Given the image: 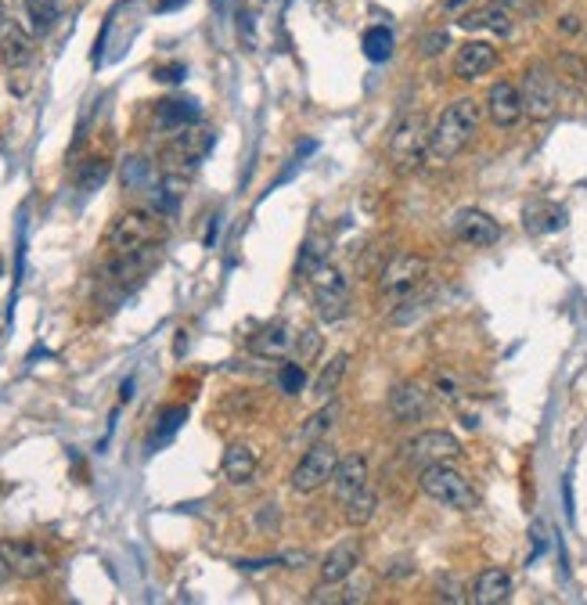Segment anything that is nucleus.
Listing matches in <instances>:
<instances>
[{"label":"nucleus","mask_w":587,"mask_h":605,"mask_svg":"<svg viewBox=\"0 0 587 605\" xmlns=\"http://www.w3.org/2000/svg\"><path fill=\"white\" fill-rule=\"evenodd\" d=\"M184 72H188V69H184L181 62H177V65H159V69H156V80H163V83H181Z\"/></svg>","instance_id":"obj_40"},{"label":"nucleus","mask_w":587,"mask_h":605,"mask_svg":"<svg viewBox=\"0 0 587 605\" xmlns=\"http://www.w3.org/2000/svg\"><path fill=\"white\" fill-rule=\"evenodd\" d=\"M346 364H350V357L346 354H336L325 368H321V375H318V382H314V400H332L336 396V389H339V382H343V375H346Z\"/></svg>","instance_id":"obj_28"},{"label":"nucleus","mask_w":587,"mask_h":605,"mask_svg":"<svg viewBox=\"0 0 587 605\" xmlns=\"http://www.w3.org/2000/svg\"><path fill=\"white\" fill-rule=\"evenodd\" d=\"M451 231H455L458 242H465V245H472V249H487V245H494V242L501 238V224H498L490 213L476 209V206L458 209L455 220H451Z\"/></svg>","instance_id":"obj_12"},{"label":"nucleus","mask_w":587,"mask_h":605,"mask_svg":"<svg viewBox=\"0 0 587 605\" xmlns=\"http://www.w3.org/2000/svg\"><path fill=\"white\" fill-rule=\"evenodd\" d=\"M328 263V238L325 234H311L300 249V260H296V277L300 281H311L321 267Z\"/></svg>","instance_id":"obj_27"},{"label":"nucleus","mask_w":587,"mask_h":605,"mask_svg":"<svg viewBox=\"0 0 587 605\" xmlns=\"http://www.w3.org/2000/svg\"><path fill=\"white\" fill-rule=\"evenodd\" d=\"M451 47V33L447 30H432L425 37H418V55L421 58H436V55H444Z\"/></svg>","instance_id":"obj_38"},{"label":"nucleus","mask_w":587,"mask_h":605,"mask_svg":"<svg viewBox=\"0 0 587 605\" xmlns=\"http://www.w3.org/2000/svg\"><path fill=\"white\" fill-rule=\"evenodd\" d=\"M256 465H259V458H256V450H252L249 443H231V447L224 450V462H220L224 480H227V483H234V487L252 483Z\"/></svg>","instance_id":"obj_22"},{"label":"nucleus","mask_w":587,"mask_h":605,"mask_svg":"<svg viewBox=\"0 0 587 605\" xmlns=\"http://www.w3.org/2000/svg\"><path fill=\"white\" fill-rule=\"evenodd\" d=\"M321 332L318 328H307V332H300L296 336V346H292V354H296V361L300 364H314L318 357H321Z\"/></svg>","instance_id":"obj_35"},{"label":"nucleus","mask_w":587,"mask_h":605,"mask_svg":"<svg viewBox=\"0 0 587 605\" xmlns=\"http://www.w3.org/2000/svg\"><path fill=\"white\" fill-rule=\"evenodd\" d=\"M339 458H343V454H339L328 439L311 443V447L303 450L300 465L292 469V480H288L292 490H296V494H314V490H321L325 483H332V473H336Z\"/></svg>","instance_id":"obj_7"},{"label":"nucleus","mask_w":587,"mask_h":605,"mask_svg":"<svg viewBox=\"0 0 587 605\" xmlns=\"http://www.w3.org/2000/svg\"><path fill=\"white\" fill-rule=\"evenodd\" d=\"M8 22V12H4V0H0V26H4Z\"/></svg>","instance_id":"obj_47"},{"label":"nucleus","mask_w":587,"mask_h":605,"mask_svg":"<svg viewBox=\"0 0 587 605\" xmlns=\"http://www.w3.org/2000/svg\"><path fill=\"white\" fill-rule=\"evenodd\" d=\"M555 72H558V80H569V83H587V62H583V58H576V55H558Z\"/></svg>","instance_id":"obj_37"},{"label":"nucleus","mask_w":587,"mask_h":605,"mask_svg":"<svg viewBox=\"0 0 587 605\" xmlns=\"http://www.w3.org/2000/svg\"><path fill=\"white\" fill-rule=\"evenodd\" d=\"M0 548H4V555L12 562V573L19 580H40L55 566L51 551L40 541H30V537H22V541H0Z\"/></svg>","instance_id":"obj_11"},{"label":"nucleus","mask_w":587,"mask_h":605,"mask_svg":"<svg viewBox=\"0 0 587 605\" xmlns=\"http://www.w3.org/2000/svg\"><path fill=\"white\" fill-rule=\"evenodd\" d=\"M490 69H498V47L490 40H465L455 55V76L458 80H480Z\"/></svg>","instance_id":"obj_17"},{"label":"nucleus","mask_w":587,"mask_h":605,"mask_svg":"<svg viewBox=\"0 0 587 605\" xmlns=\"http://www.w3.org/2000/svg\"><path fill=\"white\" fill-rule=\"evenodd\" d=\"M181 199H184V177L181 174H166L156 184V209L166 217V213H174L181 206Z\"/></svg>","instance_id":"obj_31"},{"label":"nucleus","mask_w":587,"mask_h":605,"mask_svg":"<svg viewBox=\"0 0 587 605\" xmlns=\"http://www.w3.org/2000/svg\"><path fill=\"white\" fill-rule=\"evenodd\" d=\"M436 386H439V396H462V386H458V379H451V375H436Z\"/></svg>","instance_id":"obj_41"},{"label":"nucleus","mask_w":587,"mask_h":605,"mask_svg":"<svg viewBox=\"0 0 587 605\" xmlns=\"http://www.w3.org/2000/svg\"><path fill=\"white\" fill-rule=\"evenodd\" d=\"M311 288H314V307H318V318L325 325H336L350 314V281L339 267L325 263L314 277H311Z\"/></svg>","instance_id":"obj_8"},{"label":"nucleus","mask_w":587,"mask_h":605,"mask_svg":"<svg viewBox=\"0 0 587 605\" xmlns=\"http://www.w3.org/2000/svg\"><path fill=\"white\" fill-rule=\"evenodd\" d=\"M199 101H191V98H170V101H159V108H156V126L159 130H166V133H177V130H184V126H195L199 123Z\"/></svg>","instance_id":"obj_23"},{"label":"nucleus","mask_w":587,"mask_h":605,"mask_svg":"<svg viewBox=\"0 0 587 605\" xmlns=\"http://www.w3.org/2000/svg\"><path fill=\"white\" fill-rule=\"evenodd\" d=\"M357 566H361V541H343L321 558V584L339 587L343 580L353 576Z\"/></svg>","instance_id":"obj_19"},{"label":"nucleus","mask_w":587,"mask_h":605,"mask_svg":"<svg viewBox=\"0 0 587 605\" xmlns=\"http://www.w3.org/2000/svg\"><path fill=\"white\" fill-rule=\"evenodd\" d=\"M480 123H483V108H480L476 98H458V101H451L444 112H439V119L432 123V159H436V163L458 159L462 151L476 141Z\"/></svg>","instance_id":"obj_1"},{"label":"nucleus","mask_w":587,"mask_h":605,"mask_svg":"<svg viewBox=\"0 0 587 605\" xmlns=\"http://www.w3.org/2000/svg\"><path fill=\"white\" fill-rule=\"evenodd\" d=\"M458 454H462V439L447 429H425V432H418L414 439L404 443V458L418 469L436 465V462H455Z\"/></svg>","instance_id":"obj_10"},{"label":"nucleus","mask_w":587,"mask_h":605,"mask_svg":"<svg viewBox=\"0 0 587 605\" xmlns=\"http://www.w3.org/2000/svg\"><path fill=\"white\" fill-rule=\"evenodd\" d=\"M523 220H526L530 234H555V231L566 227L569 213L562 206H555V202H530L526 213H523Z\"/></svg>","instance_id":"obj_25"},{"label":"nucleus","mask_w":587,"mask_h":605,"mask_svg":"<svg viewBox=\"0 0 587 605\" xmlns=\"http://www.w3.org/2000/svg\"><path fill=\"white\" fill-rule=\"evenodd\" d=\"M523 108L533 123H544L558 112V98H562V80L558 72L548 65V62H533L526 72H523Z\"/></svg>","instance_id":"obj_6"},{"label":"nucleus","mask_w":587,"mask_h":605,"mask_svg":"<svg viewBox=\"0 0 587 605\" xmlns=\"http://www.w3.org/2000/svg\"><path fill=\"white\" fill-rule=\"evenodd\" d=\"M429 277V260L418 252H396L386 260L379 270V302L382 307H400L404 299H411Z\"/></svg>","instance_id":"obj_4"},{"label":"nucleus","mask_w":587,"mask_h":605,"mask_svg":"<svg viewBox=\"0 0 587 605\" xmlns=\"http://www.w3.org/2000/svg\"><path fill=\"white\" fill-rule=\"evenodd\" d=\"M432 156V126L421 112H411L404 115L393 133H389V144H386V159H389V170L407 177L414 170H421V163Z\"/></svg>","instance_id":"obj_2"},{"label":"nucleus","mask_w":587,"mask_h":605,"mask_svg":"<svg viewBox=\"0 0 587 605\" xmlns=\"http://www.w3.org/2000/svg\"><path fill=\"white\" fill-rule=\"evenodd\" d=\"M33 51H37V44H33V33H30V30H22V26L12 22V19L0 26V62H4L8 69L30 65V62H33Z\"/></svg>","instance_id":"obj_18"},{"label":"nucleus","mask_w":587,"mask_h":605,"mask_svg":"<svg viewBox=\"0 0 587 605\" xmlns=\"http://www.w3.org/2000/svg\"><path fill=\"white\" fill-rule=\"evenodd\" d=\"M389 414H393V422H400V425H411V422H421L429 411H432V393L421 386V382H396L393 389H389Z\"/></svg>","instance_id":"obj_13"},{"label":"nucleus","mask_w":587,"mask_h":605,"mask_svg":"<svg viewBox=\"0 0 587 605\" xmlns=\"http://www.w3.org/2000/svg\"><path fill=\"white\" fill-rule=\"evenodd\" d=\"M26 15L33 33H47L62 15V0H26Z\"/></svg>","instance_id":"obj_30"},{"label":"nucleus","mask_w":587,"mask_h":605,"mask_svg":"<svg viewBox=\"0 0 587 605\" xmlns=\"http://www.w3.org/2000/svg\"><path fill=\"white\" fill-rule=\"evenodd\" d=\"M375 512H379V494H375L371 487H364V490H357L353 498L343 501V519H346V526H353V530H364V526L375 519Z\"/></svg>","instance_id":"obj_26"},{"label":"nucleus","mask_w":587,"mask_h":605,"mask_svg":"<svg viewBox=\"0 0 587 605\" xmlns=\"http://www.w3.org/2000/svg\"><path fill=\"white\" fill-rule=\"evenodd\" d=\"M184 418H188V407L184 404H174V407H166V411H159V418H156V432H152V443H159V439H170L181 425H184Z\"/></svg>","instance_id":"obj_34"},{"label":"nucleus","mask_w":587,"mask_h":605,"mask_svg":"<svg viewBox=\"0 0 587 605\" xmlns=\"http://www.w3.org/2000/svg\"><path fill=\"white\" fill-rule=\"evenodd\" d=\"M119 396H123V400H130V396H133V382H130V379L123 382V393H119Z\"/></svg>","instance_id":"obj_45"},{"label":"nucleus","mask_w":587,"mask_h":605,"mask_svg":"<svg viewBox=\"0 0 587 605\" xmlns=\"http://www.w3.org/2000/svg\"><path fill=\"white\" fill-rule=\"evenodd\" d=\"M462 30H480V33H494V37H512L515 30V8L508 0H490V4L469 12L458 19Z\"/></svg>","instance_id":"obj_16"},{"label":"nucleus","mask_w":587,"mask_h":605,"mask_svg":"<svg viewBox=\"0 0 587 605\" xmlns=\"http://www.w3.org/2000/svg\"><path fill=\"white\" fill-rule=\"evenodd\" d=\"M209 148H213V130H206V126H184L163 148V163H166L170 174L191 170V166H199L209 156Z\"/></svg>","instance_id":"obj_9"},{"label":"nucleus","mask_w":587,"mask_h":605,"mask_svg":"<svg viewBox=\"0 0 587 605\" xmlns=\"http://www.w3.org/2000/svg\"><path fill=\"white\" fill-rule=\"evenodd\" d=\"M177 4H184V0H163L159 8H163V12H170V8H177Z\"/></svg>","instance_id":"obj_46"},{"label":"nucleus","mask_w":587,"mask_h":605,"mask_svg":"<svg viewBox=\"0 0 587 605\" xmlns=\"http://www.w3.org/2000/svg\"><path fill=\"white\" fill-rule=\"evenodd\" d=\"M483 112H487V115H490V123H494V126H501V130L515 126V123H519V119L526 115V108H523V90H519V83H508V80L494 83V87L487 90Z\"/></svg>","instance_id":"obj_14"},{"label":"nucleus","mask_w":587,"mask_h":605,"mask_svg":"<svg viewBox=\"0 0 587 605\" xmlns=\"http://www.w3.org/2000/svg\"><path fill=\"white\" fill-rule=\"evenodd\" d=\"M583 30V22H580V15H562L558 19V33H566V37H573V33H580Z\"/></svg>","instance_id":"obj_42"},{"label":"nucleus","mask_w":587,"mask_h":605,"mask_svg":"<svg viewBox=\"0 0 587 605\" xmlns=\"http://www.w3.org/2000/svg\"><path fill=\"white\" fill-rule=\"evenodd\" d=\"M508 598H512V573H508V569L490 566V569H483V573L472 580L469 601H476V605H505Z\"/></svg>","instance_id":"obj_20"},{"label":"nucleus","mask_w":587,"mask_h":605,"mask_svg":"<svg viewBox=\"0 0 587 605\" xmlns=\"http://www.w3.org/2000/svg\"><path fill=\"white\" fill-rule=\"evenodd\" d=\"M332 487H336L339 501H346V498H353L357 490L368 487V458L364 454H343L336 473H332Z\"/></svg>","instance_id":"obj_21"},{"label":"nucleus","mask_w":587,"mask_h":605,"mask_svg":"<svg viewBox=\"0 0 587 605\" xmlns=\"http://www.w3.org/2000/svg\"><path fill=\"white\" fill-rule=\"evenodd\" d=\"M166 227H163V213L159 209H126L112 220L108 234H105V245L112 252H133V249H144V245H156L163 242Z\"/></svg>","instance_id":"obj_5"},{"label":"nucleus","mask_w":587,"mask_h":605,"mask_svg":"<svg viewBox=\"0 0 587 605\" xmlns=\"http://www.w3.org/2000/svg\"><path fill=\"white\" fill-rule=\"evenodd\" d=\"M149 184V163L144 159H126L123 166V188H140Z\"/></svg>","instance_id":"obj_39"},{"label":"nucleus","mask_w":587,"mask_h":605,"mask_svg":"<svg viewBox=\"0 0 587 605\" xmlns=\"http://www.w3.org/2000/svg\"><path fill=\"white\" fill-rule=\"evenodd\" d=\"M462 4H469V0H444V8H447V12H458Z\"/></svg>","instance_id":"obj_44"},{"label":"nucleus","mask_w":587,"mask_h":605,"mask_svg":"<svg viewBox=\"0 0 587 605\" xmlns=\"http://www.w3.org/2000/svg\"><path fill=\"white\" fill-rule=\"evenodd\" d=\"M361 47H364V58H371V62H386V58L393 55V30H386V26H371V30L364 33Z\"/></svg>","instance_id":"obj_33"},{"label":"nucleus","mask_w":587,"mask_h":605,"mask_svg":"<svg viewBox=\"0 0 587 605\" xmlns=\"http://www.w3.org/2000/svg\"><path fill=\"white\" fill-rule=\"evenodd\" d=\"M292 346H296V336H292L285 325H267V328H259V332L249 339V350H252L256 357H267V361L288 357Z\"/></svg>","instance_id":"obj_24"},{"label":"nucleus","mask_w":587,"mask_h":605,"mask_svg":"<svg viewBox=\"0 0 587 605\" xmlns=\"http://www.w3.org/2000/svg\"><path fill=\"white\" fill-rule=\"evenodd\" d=\"M336 422H339V404L325 400V404L303 422V432H300V436H303L307 443H318V439H325V436L336 429Z\"/></svg>","instance_id":"obj_29"},{"label":"nucleus","mask_w":587,"mask_h":605,"mask_svg":"<svg viewBox=\"0 0 587 605\" xmlns=\"http://www.w3.org/2000/svg\"><path fill=\"white\" fill-rule=\"evenodd\" d=\"M15 573H12V562H8V555H4V548H0V584H8Z\"/></svg>","instance_id":"obj_43"},{"label":"nucleus","mask_w":587,"mask_h":605,"mask_svg":"<svg viewBox=\"0 0 587 605\" xmlns=\"http://www.w3.org/2000/svg\"><path fill=\"white\" fill-rule=\"evenodd\" d=\"M418 487L425 498H432L436 505L455 508V512H472L480 508V490L472 487V480L465 473H458L451 462H436L425 465L418 473Z\"/></svg>","instance_id":"obj_3"},{"label":"nucleus","mask_w":587,"mask_h":605,"mask_svg":"<svg viewBox=\"0 0 587 605\" xmlns=\"http://www.w3.org/2000/svg\"><path fill=\"white\" fill-rule=\"evenodd\" d=\"M277 386H281V393L285 396H296V393H303V386H307V364H281V371H277Z\"/></svg>","instance_id":"obj_36"},{"label":"nucleus","mask_w":587,"mask_h":605,"mask_svg":"<svg viewBox=\"0 0 587 605\" xmlns=\"http://www.w3.org/2000/svg\"><path fill=\"white\" fill-rule=\"evenodd\" d=\"M156 260H159V242L144 245V249H133V252H115L112 263L105 267V277L126 288V285H133V281H140L144 274H149L156 267Z\"/></svg>","instance_id":"obj_15"},{"label":"nucleus","mask_w":587,"mask_h":605,"mask_svg":"<svg viewBox=\"0 0 587 605\" xmlns=\"http://www.w3.org/2000/svg\"><path fill=\"white\" fill-rule=\"evenodd\" d=\"M108 174H112V163H108V159H101V156L83 159V163L76 166V188L94 192V188H101V184H105V177H108Z\"/></svg>","instance_id":"obj_32"}]
</instances>
